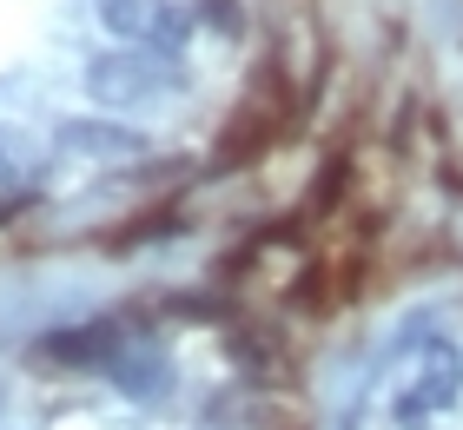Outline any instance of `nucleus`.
Instances as JSON below:
<instances>
[{
	"label": "nucleus",
	"mask_w": 463,
	"mask_h": 430,
	"mask_svg": "<svg viewBox=\"0 0 463 430\" xmlns=\"http://www.w3.org/2000/svg\"><path fill=\"white\" fill-rule=\"evenodd\" d=\"M291 80L279 60H265L259 73H251V93L232 106V119H225V133H219V153L213 166H251L259 153H271V146L285 139V126H291Z\"/></svg>",
	"instance_id": "f257e3e1"
},
{
	"label": "nucleus",
	"mask_w": 463,
	"mask_h": 430,
	"mask_svg": "<svg viewBox=\"0 0 463 430\" xmlns=\"http://www.w3.org/2000/svg\"><path fill=\"white\" fill-rule=\"evenodd\" d=\"M457 391H463V351L450 338H411L404 351H397V364H391V404H397V417L424 424L437 411H450Z\"/></svg>",
	"instance_id": "f03ea898"
},
{
	"label": "nucleus",
	"mask_w": 463,
	"mask_h": 430,
	"mask_svg": "<svg viewBox=\"0 0 463 430\" xmlns=\"http://www.w3.org/2000/svg\"><path fill=\"white\" fill-rule=\"evenodd\" d=\"M173 60H159L153 47H119V53H99L87 67V93L99 106H146L173 86Z\"/></svg>",
	"instance_id": "7ed1b4c3"
},
{
	"label": "nucleus",
	"mask_w": 463,
	"mask_h": 430,
	"mask_svg": "<svg viewBox=\"0 0 463 430\" xmlns=\"http://www.w3.org/2000/svg\"><path fill=\"white\" fill-rule=\"evenodd\" d=\"M107 33H119L126 47H173L185 40V14L165 7V0H93Z\"/></svg>",
	"instance_id": "20e7f679"
},
{
	"label": "nucleus",
	"mask_w": 463,
	"mask_h": 430,
	"mask_svg": "<svg viewBox=\"0 0 463 430\" xmlns=\"http://www.w3.org/2000/svg\"><path fill=\"white\" fill-rule=\"evenodd\" d=\"M119 351H126V338L113 331V325H80V331H53L47 344H40V358L47 364H119Z\"/></svg>",
	"instance_id": "39448f33"
},
{
	"label": "nucleus",
	"mask_w": 463,
	"mask_h": 430,
	"mask_svg": "<svg viewBox=\"0 0 463 430\" xmlns=\"http://www.w3.org/2000/svg\"><path fill=\"white\" fill-rule=\"evenodd\" d=\"M33 179V153H27V139L14 133V126H0V199H14L20 186Z\"/></svg>",
	"instance_id": "423d86ee"
}]
</instances>
